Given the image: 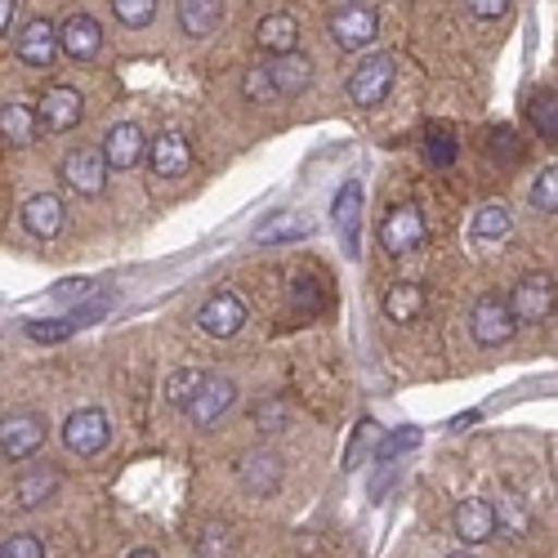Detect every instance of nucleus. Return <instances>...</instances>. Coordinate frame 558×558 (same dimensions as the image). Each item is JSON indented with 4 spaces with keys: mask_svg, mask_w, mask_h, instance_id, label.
Instances as JSON below:
<instances>
[{
    "mask_svg": "<svg viewBox=\"0 0 558 558\" xmlns=\"http://www.w3.org/2000/svg\"><path fill=\"white\" fill-rule=\"evenodd\" d=\"M393 76H398V63L393 54H366L353 72H349V99L357 108H380L389 99V89H393Z\"/></svg>",
    "mask_w": 558,
    "mask_h": 558,
    "instance_id": "obj_1",
    "label": "nucleus"
},
{
    "mask_svg": "<svg viewBox=\"0 0 558 558\" xmlns=\"http://www.w3.org/2000/svg\"><path fill=\"white\" fill-rule=\"evenodd\" d=\"M514 327H519V317H514V308H509V300H500V295H478L474 300V313H470L474 344L500 349V344H509Z\"/></svg>",
    "mask_w": 558,
    "mask_h": 558,
    "instance_id": "obj_2",
    "label": "nucleus"
},
{
    "mask_svg": "<svg viewBox=\"0 0 558 558\" xmlns=\"http://www.w3.org/2000/svg\"><path fill=\"white\" fill-rule=\"evenodd\" d=\"M108 157H104V148H72L68 157H63V166H59V174H63V183L76 193V197H99L104 189H108Z\"/></svg>",
    "mask_w": 558,
    "mask_h": 558,
    "instance_id": "obj_3",
    "label": "nucleus"
},
{
    "mask_svg": "<svg viewBox=\"0 0 558 558\" xmlns=\"http://www.w3.org/2000/svg\"><path fill=\"white\" fill-rule=\"evenodd\" d=\"M108 438H112V425H108V415L99 407H81L63 421V447L72 456H81V460L99 456L108 447Z\"/></svg>",
    "mask_w": 558,
    "mask_h": 558,
    "instance_id": "obj_4",
    "label": "nucleus"
},
{
    "mask_svg": "<svg viewBox=\"0 0 558 558\" xmlns=\"http://www.w3.org/2000/svg\"><path fill=\"white\" fill-rule=\"evenodd\" d=\"M193 322L210 340H232L246 327V304H242V295H232V291H215L210 300H202Z\"/></svg>",
    "mask_w": 558,
    "mask_h": 558,
    "instance_id": "obj_5",
    "label": "nucleus"
},
{
    "mask_svg": "<svg viewBox=\"0 0 558 558\" xmlns=\"http://www.w3.org/2000/svg\"><path fill=\"white\" fill-rule=\"evenodd\" d=\"M380 246L389 255H411V251H421L425 246V215L415 210L411 202L407 206H393L385 219H380Z\"/></svg>",
    "mask_w": 558,
    "mask_h": 558,
    "instance_id": "obj_6",
    "label": "nucleus"
},
{
    "mask_svg": "<svg viewBox=\"0 0 558 558\" xmlns=\"http://www.w3.org/2000/svg\"><path fill=\"white\" fill-rule=\"evenodd\" d=\"M376 36H380V14L371 5H340L331 14V40L340 45V50H349V54L366 50Z\"/></svg>",
    "mask_w": 558,
    "mask_h": 558,
    "instance_id": "obj_7",
    "label": "nucleus"
},
{
    "mask_svg": "<svg viewBox=\"0 0 558 558\" xmlns=\"http://www.w3.org/2000/svg\"><path fill=\"white\" fill-rule=\"evenodd\" d=\"M558 304V287L549 272H527L519 277V287L509 291V308H514L519 322H545Z\"/></svg>",
    "mask_w": 558,
    "mask_h": 558,
    "instance_id": "obj_8",
    "label": "nucleus"
},
{
    "mask_svg": "<svg viewBox=\"0 0 558 558\" xmlns=\"http://www.w3.org/2000/svg\"><path fill=\"white\" fill-rule=\"evenodd\" d=\"M40 442H45V421L40 415H32V411L5 415V425H0V456H5L10 464L32 460L40 451Z\"/></svg>",
    "mask_w": 558,
    "mask_h": 558,
    "instance_id": "obj_9",
    "label": "nucleus"
},
{
    "mask_svg": "<svg viewBox=\"0 0 558 558\" xmlns=\"http://www.w3.org/2000/svg\"><path fill=\"white\" fill-rule=\"evenodd\" d=\"M282 478H287V464H282V456L268 451V447L246 451L242 464H238V483H242V492H246V496H259V500H268L277 487H282Z\"/></svg>",
    "mask_w": 558,
    "mask_h": 558,
    "instance_id": "obj_10",
    "label": "nucleus"
},
{
    "mask_svg": "<svg viewBox=\"0 0 558 558\" xmlns=\"http://www.w3.org/2000/svg\"><path fill=\"white\" fill-rule=\"evenodd\" d=\"M36 117H40V130L68 134V130L81 125V117H85L81 89H76V85H50V89L40 95V104H36Z\"/></svg>",
    "mask_w": 558,
    "mask_h": 558,
    "instance_id": "obj_11",
    "label": "nucleus"
},
{
    "mask_svg": "<svg viewBox=\"0 0 558 558\" xmlns=\"http://www.w3.org/2000/svg\"><path fill=\"white\" fill-rule=\"evenodd\" d=\"M63 50V32L50 23V19H32L19 36H14V54L27 63V68H50Z\"/></svg>",
    "mask_w": 558,
    "mask_h": 558,
    "instance_id": "obj_12",
    "label": "nucleus"
},
{
    "mask_svg": "<svg viewBox=\"0 0 558 558\" xmlns=\"http://www.w3.org/2000/svg\"><path fill=\"white\" fill-rule=\"evenodd\" d=\"M238 402V385H232L228 376H206V385L197 389V398L183 407V415L197 425V429H210V425H219L223 421V411Z\"/></svg>",
    "mask_w": 558,
    "mask_h": 558,
    "instance_id": "obj_13",
    "label": "nucleus"
},
{
    "mask_svg": "<svg viewBox=\"0 0 558 558\" xmlns=\"http://www.w3.org/2000/svg\"><path fill=\"white\" fill-rule=\"evenodd\" d=\"M331 223L340 232V246L357 259L362 255V183L357 179H344V189L336 193L331 202Z\"/></svg>",
    "mask_w": 558,
    "mask_h": 558,
    "instance_id": "obj_14",
    "label": "nucleus"
},
{
    "mask_svg": "<svg viewBox=\"0 0 558 558\" xmlns=\"http://www.w3.org/2000/svg\"><path fill=\"white\" fill-rule=\"evenodd\" d=\"M451 527H456V536H460L464 545H487V541L496 536V527H500L496 505L483 500V496L460 500V505H456V514H451Z\"/></svg>",
    "mask_w": 558,
    "mask_h": 558,
    "instance_id": "obj_15",
    "label": "nucleus"
},
{
    "mask_svg": "<svg viewBox=\"0 0 558 558\" xmlns=\"http://www.w3.org/2000/svg\"><path fill=\"white\" fill-rule=\"evenodd\" d=\"M144 153H148V138H144V130H138L134 121L108 125V134H104V157H108L112 170H134L138 161H144Z\"/></svg>",
    "mask_w": 558,
    "mask_h": 558,
    "instance_id": "obj_16",
    "label": "nucleus"
},
{
    "mask_svg": "<svg viewBox=\"0 0 558 558\" xmlns=\"http://www.w3.org/2000/svg\"><path fill=\"white\" fill-rule=\"evenodd\" d=\"M189 166H193V144L179 130H166L153 138V174L157 179H179V174H189Z\"/></svg>",
    "mask_w": 558,
    "mask_h": 558,
    "instance_id": "obj_17",
    "label": "nucleus"
},
{
    "mask_svg": "<svg viewBox=\"0 0 558 558\" xmlns=\"http://www.w3.org/2000/svg\"><path fill=\"white\" fill-rule=\"evenodd\" d=\"M174 19H179V32L183 36L206 40L223 23V0H174Z\"/></svg>",
    "mask_w": 558,
    "mask_h": 558,
    "instance_id": "obj_18",
    "label": "nucleus"
},
{
    "mask_svg": "<svg viewBox=\"0 0 558 558\" xmlns=\"http://www.w3.org/2000/svg\"><path fill=\"white\" fill-rule=\"evenodd\" d=\"M59 32H63V54L76 59V63H89L104 50V27H99V19H89V14H72Z\"/></svg>",
    "mask_w": 558,
    "mask_h": 558,
    "instance_id": "obj_19",
    "label": "nucleus"
},
{
    "mask_svg": "<svg viewBox=\"0 0 558 558\" xmlns=\"http://www.w3.org/2000/svg\"><path fill=\"white\" fill-rule=\"evenodd\" d=\"M59 470L54 464H32V470H23L19 478H14V505L19 509H40L45 500H54V492H59Z\"/></svg>",
    "mask_w": 558,
    "mask_h": 558,
    "instance_id": "obj_20",
    "label": "nucleus"
},
{
    "mask_svg": "<svg viewBox=\"0 0 558 558\" xmlns=\"http://www.w3.org/2000/svg\"><path fill=\"white\" fill-rule=\"evenodd\" d=\"M23 228L32 232V238H40V242L59 238V232H63V202H59L54 193L27 197V202H23Z\"/></svg>",
    "mask_w": 558,
    "mask_h": 558,
    "instance_id": "obj_21",
    "label": "nucleus"
},
{
    "mask_svg": "<svg viewBox=\"0 0 558 558\" xmlns=\"http://www.w3.org/2000/svg\"><path fill=\"white\" fill-rule=\"evenodd\" d=\"M255 45H259L264 54H272V59L295 54V45H300V23H295L291 14H268V19H259V27H255Z\"/></svg>",
    "mask_w": 558,
    "mask_h": 558,
    "instance_id": "obj_22",
    "label": "nucleus"
},
{
    "mask_svg": "<svg viewBox=\"0 0 558 558\" xmlns=\"http://www.w3.org/2000/svg\"><path fill=\"white\" fill-rule=\"evenodd\" d=\"M509 232H514V215H509V206L487 202V206H478V210H474V223H470V238H474V242L496 246V242H505V238H509Z\"/></svg>",
    "mask_w": 558,
    "mask_h": 558,
    "instance_id": "obj_23",
    "label": "nucleus"
},
{
    "mask_svg": "<svg viewBox=\"0 0 558 558\" xmlns=\"http://www.w3.org/2000/svg\"><path fill=\"white\" fill-rule=\"evenodd\" d=\"M268 68H272L277 89H282V99H295V95H304V89L313 85V63H308L300 50H295V54H282V59H272Z\"/></svg>",
    "mask_w": 558,
    "mask_h": 558,
    "instance_id": "obj_24",
    "label": "nucleus"
},
{
    "mask_svg": "<svg viewBox=\"0 0 558 558\" xmlns=\"http://www.w3.org/2000/svg\"><path fill=\"white\" fill-rule=\"evenodd\" d=\"M308 232H313L308 219H300V215H291V210H277V215H268V219L255 228V242H259V246H277V242L308 238Z\"/></svg>",
    "mask_w": 558,
    "mask_h": 558,
    "instance_id": "obj_25",
    "label": "nucleus"
},
{
    "mask_svg": "<svg viewBox=\"0 0 558 558\" xmlns=\"http://www.w3.org/2000/svg\"><path fill=\"white\" fill-rule=\"evenodd\" d=\"M385 317L389 322H415L425 313V287H415V282H393L385 291Z\"/></svg>",
    "mask_w": 558,
    "mask_h": 558,
    "instance_id": "obj_26",
    "label": "nucleus"
},
{
    "mask_svg": "<svg viewBox=\"0 0 558 558\" xmlns=\"http://www.w3.org/2000/svg\"><path fill=\"white\" fill-rule=\"evenodd\" d=\"M36 130H40V117H32V108H23V104L0 108V134H5L10 148H27L36 138Z\"/></svg>",
    "mask_w": 558,
    "mask_h": 558,
    "instance_id": "obj_27",
    "label": "nucleus"
},
{
    "mask_svg": "<svg viewBox=\"0 0 558 558\" xmlns=\"http://www.w3.org/2000/svg\"><path fill=\"white\" fill-rule=\"evenodd\" d=\"M527 121H532V130H536L541 138L558 144V89H532Z\"/></svg>",
    "mask_w": 558,
    "mask_h": 558,
    "instance_id": "obj_28",
    "label": "nucleus"
},
{
    "mask_svg": "<svg viewBox=\"0 0 558 558\" xmlns=\"http://www.w3.org/2000/svg\"><path fill=\"white\" fill-rule=\"evenodd\" d=\"M206 385V371H197V366H183V371H174V376L166 380V393H170V402L183 411L193 398H197V389Z\"/></svg>",
    "mask_w": 558,
    "mask_h": 558,
    "instance_id": "obj_29",
    "label": "nucleus"
},
{
    "mask_svg": "<svg viewBox=\"0 0 558 558\" xmlns=\"http://www.w3.org/2000/svg\"><path fill=\"white\" fill-rule=\"evenodd\" d=\"M112 5V14H117V23L121 27H148L153 19H157V0H108Z\"/></svg>",
    "mask_w": 558,
    "mask_h": 558,
    "instance_id": "obj_30",
    "label": "nucleus"
},
{
    "mask_svg": "<svg viewBox=\"0 0 558 558\" xmlns=\"http://www.w3.org/2000/svg\"><path fill=\"white\" fill-rule=\"evenodd\" d=\"M242 95H246L251 104H272V99H282V89H277V81H272V68H251V72L242 76Z\"/></svg>",
    "mask_w": 558,
    "mask_h": 558,
    "instance_id": "obj_31",
    "label": "nucleus"
},
{
    "mask_svg": "<svg viewBox=\"0 0 558 558\" xmlns=\"http://www.w3.org/2000/svg\"><path fill=\"white\" fill-rule=\"evenodd\" d=\"M232 549H238V541H232V532L223 523H206L202 536H197V554L202 558H232Z\"/></svg>",
    "mask_w": 558,
    "mask_h": 558,
    "instance_id": "obj_32",
    "label": "nucleus"
},
{
    "mask_svg": "<svg viewBox=\"0 0 558 558\" xmlns=\"http://www.w3.org/2000/svg\"><path fill=\"white\" fill-rule=\"evenodd\" d=\"M532 206L541 210V215H558V166H549V170H541L536 179H532Z\"/></svg>",
    "mask_w": 558,
    "mask_h": 558,
    "instance_id": "obj_33",
    "label": "nucleus"
},
{
    "mask_svg": "<svg viewBox=\"0 0 558 558\" xmlns=\"http://www.w3.org/2000/svg\"><path fill=\"white\" fill-rule=\"evenodd\" d=\"M496 519H500V527H509V536H527L532 532V514H527V505L519 496H505L496 505Z\"/></svg>",
    "mask_w": 558,
    "mask_h": 558,
    "instance_id": "obj_34",
    "label": "nucleus"
},
{
    "mask_svg": "<svg viewBox=\"0 0 558 558\" xmlns=\"http://www.w3.org/2000/svg\"><path fill=\"white\" fill-rule=\"evenodd\" d=\"M425 157H429L434 166H451V161H456V134H451L447 125H429V130H425Z\"/></svg>",
    "mask_w": 558,
    "mask_h": 558,
    "instance_id": "obj_35",
    "label": "nucleus"
},
{
    "mask_svg": "<svg viewBox=\"0 0 558 558\" xmlns=\"http://www.w3.org/2000/svg\"><path fill=\"white\" fill-rule=\"evenodd\" d=\"M487 138H492V157H496L500 166H514V161L523 157V144H519V134H514V130L496 125V130H492Z\"/></svg>",
    "mask_w": 558,
    "mask_h": 558,
    "instance_id": "obj_36",
    "label": "nucleus"
},
{
    "mask_svg": "<svg viewBox=\"0 0 558 558\" xmlns=\"http://www.w3.org/2000/svg\"><path fill=\"white\" fill-rule=\"evenodd\" d=\"M0 558H45V545L32 532H14V536H5V545H0Z\"/></svg>",
    "mask_w": 558,
    "mask_h": 558,
    "instance_id": "obj_37",
    "label": "nucleus"
},
{
    "mask_svg": "<svg viewBox=\"0 0 558 558\" xmlns=\"http://www.w3.org/2000/svg\"><path fill=\"white\" fill-rule=\"evenodd\" d=\"M255 425H259L264 434H282V429H287V402L255 407Z\"/></svg>",
    "mask_w": 558,
    "mask_h": 558,
    "instance_id": "obj_38",
    "label": "nucleus"
},
{
    "mask_svg": "<svg viewBox=\"0 0 558 558\" xmlns=\"http://www.w3.org/2000/svg\"><path fill=\"white\" fill-rule=\"evenodd\" d=\"M81 327L76 317H63V322H54V327H40V322H27V336L32 340H63V336H72Z\"/></svg>",
    "mask_w": 558,
    "mask_h": 558,
    "instance_id": "obj_39",
    "label": "nucleus"
},
{
    "mask_svg": "<svg viewBox=\"0 0 558 558\" xmlns=\"http://www.w3.org/2000/svg\"><path fill=\"white\" fill-rule=\"evenodd\" d=\"M464 5H470L474 19H500V14H509V0H464Z\"/></svg>",
    "mask_w": 558,
    "mask_h": 558,
    "instance_id": "obj_40",
    "label": "nucleus"
},
{
    "mask_svg": "<svg viewBox=\"0 0 558 558\" xmlns=\"http://www.w3.org/2000/svg\"><path fill=\"white\" fill-rule=\"evenodd\" d=\"M291 300H295V304H300L304 313H313V308H317V282H295Z\"/></svg>",
    "mask_w": 558,
    "mask_h": 558,
    "instance_id": "obj_41",
    "label": "nucleus"
},
{
    "mask_svg": "<svg viewBox=\"0 0 558 558\" xmlns=\"http://www.w3.org/2000/svg\"><path fill=\"white\" fill-rule=\"evenodd\" d=\"M14 19H19V0H0V32H5V36H10Z\"/></svg>",
    "mask_w": 558,
    "mask_h": 558,
    "instance_id": "obj_42",
    "label": "nucleus"
},
{
    "mask_svg": "<svg viewBox=\"0 0 558 558\" xmlns=\"http://www.w3.org/2000/svg\"><path fill=\"white\" fill-rule=\"evenodd\" d=\"M89 291H95V287H89V282H63V287H59V300H76V295L85 300Z\"/></svg>",
    "mask_w": 558,
    "mask_h": 558,
    "instance_id": "obj_43",
    "label": "nucleus"
},
{
    "mask_svg": "<svg viewBox=\"0 0 558 558\" xmlns=\"http://www.w3.org/2000/svg\"><path fill=\"white\" fill-rule=\"evenodd\" d=\"M125 558H161L157 549H134V554H125Z\"/></svg>",
    "mask_w": 558,
    "mask_h": 558,
    "instance_id": "obj_44",
    "label": "nucleus"
},
{
    "mask_svg": "<svg viewBox=\"0 0 558 558\" xmlns=\"http://www.w3.org/2000/svg\"><path fill=\"white\" fill-rule=\"evenodd\" d=\"M447 558H474V554H447Z\"/></svg>",
    "mask_w": 558,
    "mask_h": 558,
    "instance_id": "obj_45",
    "label": "nucleus"
}]
</instances>
